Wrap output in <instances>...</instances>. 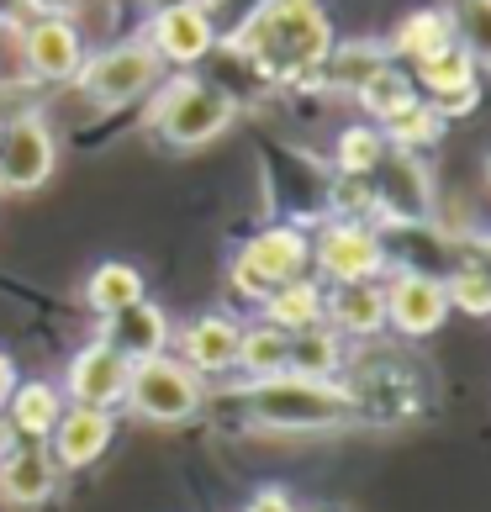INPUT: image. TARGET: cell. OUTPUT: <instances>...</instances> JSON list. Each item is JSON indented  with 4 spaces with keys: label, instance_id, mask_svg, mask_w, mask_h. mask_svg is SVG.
<instances>
[{
    "label": "cell",
    "instance_id": "21",
    "mask_svg": "<svg viewBox=\"0 0 491 512\" xmlns=\"http://www.w3.org/2000/svg\"><path fill=\"white\" fill-rule=\"evenodd\" d=\"M323 286L317 280H291V286H275L270 296L259 301V322H270V328L280 333H301V328H312V322H323Z\"/></svg>",
    "mask_w": 491,
    "mask_h": 512
},
{
    "label": "cell",
    "instance_id": "3",
    "mask_svg": "<svg viewBox=\"0 0 491 512\" xmlns=\"http://www.w3.org/2000/svg\"><path fill=\"white\" fill-rule=\"evenodd\" d=\"M233 117H238V101L222 85L196 80V74L164 80L154 96H148V132H154L159 143L180 148V154L217 143L222 132L233 127Z\"/></svg>",
    "mask_w": 491,
    "mask_h": 512
},
{
    "label": "cell",
    "instance_id": "8",
    "mask_svg": "<svg viewBox=\"0 0 491 512\" xmlns=\"http://www.w3.org/2000/svg\"><path fill=\"white\" fill-rule=\"evenodd\" d=\"M370 191H375V212L391 227H418L433 217V175H428L423 154L386 148L381 164L370 169Z\"/></svg>",
    "mask_w": 491,
    "mask_h": 512
},
{
    "label": "cell",
    "instance_id": "23",
    "mask_svg": "<svg viewBox=\"0 0 491 512\" xmlns=\"http://www.w3.org/2000/svg\"><path fill=\"white\" fill-rule=\"evenodd\" d=\"M354 101H360V111L375 127H386L391 117H402V111L412 101H423V96H418V85H412V74L402 64H386V69H375L370 80L354 90Z\"/></svg>",
    "mask_w": 491,
    "mask_h": 512
},
{
    "label": "cell",
    "instance_id": "5",
    "mask_svg": "<svg viewBox=\"0 0 491 512\" xmlns=\"http://www.w3.org/2000/svg\"><path fill=\"white\" fill-rule=\"evenodd\" d=\"M307 264H312V238L301 227H264L233 254L228 280L243 301H264L275 286H291V280L307 275Z\"/></svg>",
    "mask_w": 491,
    "mask_h": 512
},
{
    "label": "cell",
    "instance_id": "30",
    "mask_svg": "<svg viewBox=\"0 0 491 512\" xmlns=\"http://www.w3.org/2000/svg\"><path fill=\"white\" fill-rule=\"evenodd\" d=\"M444 296H449V307H460L470 317H491V275L476 270V264H460V270L444 280Z\"/></svg>",
    "mask_w": 491,
    "mask_h": 512
},
{
    "label": "cell",
    "instance_id": "13",
    "mask_svg": "<svg viewBox=\"0 0 491 512\" xmlns=\"http://www.w3.org/2000/svg\"><path fill=\"white\" fill-rule=\"evenodd\" d=\"M449 317V296H444V280H433L423 270H402L386 286V322L402 338H428L439 333Z\"/></svg>",
    "mask_w": 491,
    "mask_h": 512
},
{
    "label": "cell",
    "instance_id": "34",
    "mask_svg": "<svg viewBox=\"0 0 491 512\" xmlns=\"http://www.w3.org/2000/svg\"><path fill=\"white\" fill-rule=\"evenodd\" d=\"M27 6H32V16H74L85 0H27Z\"/></svg>",
    "mask_w": 491,
    "mask_h": 512
},
{
    "label": "cell",
    "instance_id": "9",
    "mask_svg": "<svg viewBox=\"0 0 491 512\" xmlns=\"http://www.w3.org/2000/svg\"><path fill=\"white\" fill-rule=\"evenodd\" d=\"M53 164H59V143H53V127L43 122V111L0 127V191L11 196L43 191Z\"/></svg>",
    "mask_w": 491,
    "mask_h": 512
},
{
    "label": "cell",
    "instance_id": "36",
    "mask_svg": "<svg viewBox=\"0 0 491 512\" xmlns=\"http://www.w3.org/2000/svg\"><path fill=\"white\" fill-rule=\"evenodd\" d=\"M465 264H476V270L491 275V238H470V259Z\"/></svg>",
    "mask_w": 491,
    "mask_h": 512
},
{
    "label": "cell",
    "instance_id": "38",
    "mask_svg": "<svg viewBox=\"0 0 491 512\" xmlns=\"http://www.w3.org/2000/svg\"><path fill=\"white\" fill-rule=\"evenodd\" d=\"M11 449H16V428H11V417L0 412V460H6Z\"/></svg>",
    "mask_w": 491,
    "mask_h": 512
},
{
    "label": "cell",
    "instance_id": "41",
    "mask_svg": "<svg viewBox=\"0 0 491 512\" xmlns=\"http://www.w3.org/2000/svg\"><path fill=\"white\" fill-rule=\"evenodd\" d=\"M0 127H6V122H0Z\"/></svg>",
    "mask_w": 491,
    "mask_h": 512
},
{
    "label": "cell",
    "instance_id": "27",
    "mask_svg": "<svg viewBox=\"0 0 491 512\" xmlns=\"http://www.w3.org/2000/svg\"><path fill=\"white\" fill-rule=\"evenodd\" d=\"M444 127H449V122H444L428 101H412L402 117H391L381 132H386V148H402V154H423V148H433V143L444 138Z\"/></svg>",
    "mask_w": 491,
    "mask_h": 512
},
{
    "label": "cell",
    "instance_id": "15",
    "mask_svg": "<svg viewBox=\"0 0 491 512\" xmlns=\"http://www.w3.org/2000/svg\"><path fill=\"white\" fill-rule=\"evenodd\" d=\"M111 433H117V417L111 412H96V407H64L59 417V428H53V465H64V470H85V465H96L106 444H111Z\"/></svg>",
    "mask_w": 491,
    "mask_h": 512
},
{
    "label": "cell",
    "instance_id": "28",
    "mask_svg": "<svg viewBox=\"0 0 491 512\" xmlns=\"http://www.w3.org/2000/svg\"><path fill=\"white\" fill-rule=\"evenodd\" d=\"M386 154V132L375 127V122H354L338 132V143H333V169L338 175H370L375 164H381Z\"/></svg>",
    "mask_w": 491,
    "mask_h": 512
},
{
    "label": "cell",
    "instance_id": "18",
    "mask_svg": "<svg viewBox=\"0 0 491 512\" xmlns=\"http://www.w3.org/2000/svg\"><path fill=\"white\" fill-rule=\"evenodd\" d=\"M64 407H69V402H64V391L53 386V381H16L11 396H6V417H11L16 439H27V444L53 439V428H59Z\"/></svg>",
    "mask_w": 491,
    "mask_h": 512
},
{
    "label": "cell",
    "instance_id": "16",
    "mask_svg": "<svg viewBox=\"0 0 491 512\" xmlns=\"http://www.w3.org/2000/svg\"><path fill=\"white\" fill-rule=\"evenodd\" d=\"M106 344L127 354L132 365H143V359L154 354H169V344H175V328H169V317L154 307V301H138V307H127L117 317H106Z\"/></svg>",
    "mask_w": 491,
    "mask_h": 512
},
{
    "label": "cell",
    "instance_id": "35",
    "mask_svg": "<svg viewBox=\"0 0 491 512\" xmlns=\"http://www.w3.org/2000/svg\"><path fill=\"white\" fill-rule=\"evenodd\" d=\"M27 16H32L27 0H0V27H22Z\"/></svg>",
    "mask_w": 491,
    "mask_h": 512
},
{
    "label": "cell",
    "instance_id": "14",
    "mask_svg": "<svg viewBox=\"0 0 491 512\" xmlns=\"http://www.w3.org/2000/svg\"><path fill=\"white\" fill-rule=\"evenodd\" d=\"M180 338V354L196 375H222V370H238V344H243V322L228 317V312H206V317H191L185 328L175 333Z\"/></svg>",
    "mask_w": 491,
    "mask_h": 512
},
{
    "label": "cell",
    "instance_id": "20",
    "mask_svg": "<svg viewBox=\"0 0 491 512\" xmlns=\"http://www.w3.org/2000/svg\"><path fill=\"white\" fill-rule=\"evenodd\" d=\"M449 43H455V27H449V11L444 6H428V11H412L402 16V27L391 32V64H412L418 69L423 59H433V53H444Z\"/></svg>",
    "mask_w": 491,
    "mask_h": 512
},
{
    "label": "cell",
    "instance_id": "33",
    "mask_svg": "<svg viewBox=\"0 0 491 512\" xmlns=\"http://www.w3.org/2000/svg\"><path fill=\"white\" fill-rule=\"evenodd\" d=\"M243 512H296V502H291L286 486H259L254 497L243 502Z\"/></svg>",
    "mask_w": 491,
    "mask_h": 512
},
{
    "label": "cell",
    "instance_id": "24",
    "mask_svg": "<svg viewBox=\"0 0 491 512\" xmlns=\"http://www.w3.org/2000/svg\"><path fill=\"white\" fill-rule=\"evenodd\" d=\"M338 365H344V338H338L328 322H312V328L291 333V354H286V370H291V375L333 381Z\"/></svg>",
    "mask_w": 491,
    "mask_h": 512
},
{
    "label": "cell",
    "instance_id": "10",
    "mask_svg": "<svg viewBox=\"0 0 491 512\" xmlns=\"http://www.w3.org/2000/svg\"><path fill=\"white\" fill-rule=\"evenodd\" d=\"M16 32H22V64L32 85H74L85 64V37L74 16H27Z\"/></svg>",
    "mask_w": 491,
    "mask_h": 512
},
{
    "label": "cell",
    "instance_id": "25",
    "mask_svg": "<svg viewBox=\"0 0 491 512\" xmlns=\"http://www.w3.org/2000/svg\"><path fill=\"white\" fill-rule=\"evenodd\" d=\"M85 301H90L101 317H117V312H127V307H138V301H148V296H143V275L132 270V264H122V259H106V264H96V270H90Z\"/></svg>",
    "mask_w": 491,
    "mask_h": 512
},
{
    "label": "cell",
    "instance_id": "29",
    "mask_svg": "<svg viewBox=\"0 0 491 512\" xmlns=\"http://www.w3.org/2000/svg\"><path fill=\"white\" fill-rule=\"evenodd\" d=\"M449 27H455V43L481 64H491V0H449Z\"/></svg>",
    "mask_w": 491,
    "mask_h": 512
},
{
    "label": "cell",
    "instance_id": "26",
    "mask_svg": "<svg viewBox=\"0 0 491 512\" xmlns=\"http://www.w3.org/2000/svg\"><path fill=\"white\" fill-rule=\"evenodd\" d=\"M286 354H291V333L270 328V322H254V328H243L238 370L249 381H270V375H286Z\"/></svg>",
    "mask_w": 491,
    "mask_h": 512
},
{
    "label": "cell",
    "instance_id": "40",
    "mask_svg": "<svg viewBox=\"0 0 491 512\" xmlns=\"http://www.w3.org/2000/svg\"><path fill=\"white\" fill-rule=\"evenodd\" d=\"M0 43H6V27H0Z\"/></svg>",
    "mask_w": 491,
    "mask_h": 512
},
{
    "label": "cell",
    "instance_id": "39",
    "mask_svg": "<svg viewBox=\"0 0 491 512\" xmlns=\"http://www.w3.org/2000/svg\"><path fill=\"white\" fill-rule=\"evenodd\" d=\"M143 6L154 16V11H175V6H206V0H143Z\"/></svg>",
    "mask_w": 491,
    "mask_h": 512
},
{
    "label": "cell",
    "instance_id": "6",
    "mask_svg": "<svg viewBox=\"0 0 491 512\" xmlns=\"http://www.w3.org/2000/svg\"><path fill=\"white\" fill-rule=\"evenodd\" d=\"M206 402L201 375L175 354H154L143 365H132V386H127V407L148 417V423H191Z\"/></svg>",
    "mask_w": 491,
    "mask_h": 512
},
{
    "label": "cell",
    "instance_id": "32",
    "mask_svg": "<svg viewBox=\"0 0 491 512\" xmlns=\"http://www.w3.org/2000/svg\"><path fill=\"white\" fill-rule=\"evenodd\" d=\"M32 80H6V85H0V122H16V117H32Z\"/></svg>",
    "mask_w": 491,
    "mask_h": 512
},
{
    "label": "cell",
    "instance_id": "2",
    "mask_svg": "<svg viewBox=\"0 0 491 512\" xmlns=\"http://www.w3.org/2000/svg\"><path fill=\"white\" fill-rule=\"evenodd\" d=\"M254 423L264 428H286V433H323L338 428L360 412V396L338 381H312V375H270V381H249L243 386Z\"/></svg>",
    "mask_w": 491,
    "mask_h": 512
},
{
    "label": "cell",
    "instance_id": "4",
    "mask_svg": "<svg viewBox=\"0 0 491 512\" xmlns=\"http://www.w3.org/2000/svg\"><path fill=\"white\" fill-rule=\"evenodd\" d=\"M164 85V64L154 59V48L143 37H127V43H111L101 53H85L80 74H74V90L101 106V111H122V106H138L148 101L154 90Z\"/></svg>",
    "mask_w": 491,
    "mask_h": 512
},
{
    "label": "cell",
    "instance_id": "11",
    "mask_svg": "<svg viewBox=\"0 0 491 512\" xmlns=\"http://www.w3.org/2000/svg\"><path fill=\"white\" fill-rule=\"evenodd\" d=\"M127 386H132V359L117 354L96 338V344H85L80 354L64 365V402L69 407H96V412H111L117 402H127Z\"/></svg>",
    "mask_w": 491,
    "mask_h": 512
},
{
    "label": "cell",
    "instance_id": "1",
    "mask_svg": "<svg viewBox=\"0 0 491 512\" xmlns=\"http://www.w3.org/2000/svg\"><path fill=\"white\" fill-rule=\"evenodd\" d=\"M328 48H333V27L317 0H264V6L249 11V22L233 27V53H243L275 85L317 80Z\"/></svg>",
    "mask_w": 491,
    "mask_h": 512
},
{
    "label": "cell",
    "instance_id": "37",
    "mask_svg": "<svg viewBox=\"0 0 491 512\" xmlns=\"http://www.w3.org/2000/svg\"><path fill=\"white\" fill-rule=\"evenodd\" d=\"M11 386H16V370H11V359L0 354V407H6V396H11Z\"/></svg>",
    "mask_w": 491,
    "mask_h": 512
},
{
    "label": "cell",
    "instance_id": "12",
    "mask_svg": "<svg viewBox=\"0 0 491 512\" xmlns=\"http://www.w3.org/2000/svg\"><path fill=\"white\" fill-rule=\"evenodd\" d=\"M154 59L164 69H196L206 53L217 48V16L206 6H175V11H154L148 27L138 32Z\"/></svg>",
    "mask_w": 491,
    "mask_h": 512
},
{
    "label": "cell",
    "instance_id": "17",
    "mask_svg": "<svg viewBox=\"0 0 491 512\" xmlns=\"http://www.w3.org/2000/svg\"><path fill=\"white\" fill-rule=\"evenodd\" d=\"M59 486V465L43 444H16L6 460H0V497L11 507H37L53 497Z\"/></svg>",
    "mask_w": 491,
    "mask_h": 512
},
{
    "label": "cell",
    "instance_id": "22",
    "mask_svg": "<svg viewBox=\"0 0 491 512\" xmlns=\"http://www.w3.org/2000/svg\"><path fill=\"white\" fill-rule=\"evenodd\" d=\"M391 64V53H386V43H370V37H354V43H333L328 48V59H323V69H317V80H323L328 90H360L375 69H386Z\"/></svg>",
    "mask_w": 491,
    "mask_h": 512
},
{
    "label": "cell",
    "instance_id": "7",
    "mask_svg": "<svg viewBox=\"0 0 491 512\" xmlns=\"http://www.w3.org/2000/svg\"><path fill=\"white\" fill-rule=\"evenodd\" d=\"M386 238L375 233L370 222H344L333 217L323 233L312 238V264L323 270V280L333 286H360V280H375L386 270Z\"/></svg>",
    "mask_w": 491,
    "mask_h": 512
},
{
    "label": "cell",
    "instance_id": "19",
    "mask_svg": "<svg viewBox=\"0 0 491 512\" xmlns=\"http://www.w3.org/2000/svg\"><path fill=\"white\" fill-rule=\"evenodd\" d=\"M323 322L333 333H354V338H375L386 328V286L360 280V286H333L323 301Z\"/></svg>",
    "mask_w": 491,
    "mask_h": 512
},
{
    "label": "cell",
    "instance_id": "31",
    "mask_svg": "<svg viewBox=\"0 0 491 512\" xmlns=\"http://www.w3.org/2000/svg\"><path fill=\"white\" fill-rule=\"evenodd\" d=\"M328 206L344 222H365L370 212H375V191H370V175H338L333 180V196H328Z\"/></svg>",
    "mask_w": 491,
    "mask_h": 512
}]
</instances>
